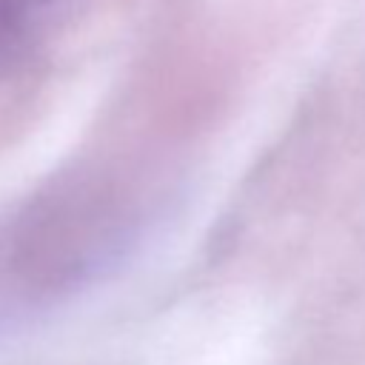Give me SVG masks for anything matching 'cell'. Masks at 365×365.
Returning a JSON list of instances; mask_svg holds the SVG:
<instances>
[{
  "instance_id": "1",
  "label": "cell",
  "mask_w": 365,
  "mask_h": 365,
  "mask_svg": "<svg viewBox=\"0 0 365 365\" xmlns=\"http://www.w3.org/2000/svg\"><path fill=\"white\" fill-rule=\"evenodd\" d=\"M71 0H0V66L26 57Z\"/></svg>"
}]
</instances>
